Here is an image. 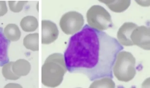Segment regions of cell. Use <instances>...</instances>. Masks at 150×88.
Masks as SVG:
<instances>
[{
  "label": "cell",
  "instance_id": "obj_9",
  "mask_svg": "<svg viewBox=\"0 0 150 88\" xmlns=\"http://www.w3.org/2000/svg\"><path fill=\"white\" fill-rule=\"evenodd\" d=\"M12 70L18 76H26L30 73L31 66L30 62L25 59H19L13 62Z\"/></svg>",
  "mask_w": 150,
  "mask_h": 88
},
{
  "label": "cell",
  "instance_id": "obj_8",
  "mask_svg": "<svg viewBox=\"0 0 150 88\" xmlns=\"http://www.w3.org/2000/svg\"><path fill=\"white\" fill-rule=\"evenodd\" d=\"M137 26L132 22H126L123 24L119 29L117 33V38L120 43L126 46H133L130 36L134 29Z\"/></svg>",
  "mask_w": 150,
  "mask_h": 88
},
{
  "label": "cell",
  "instance_id": "obj_14",
  "mask_svg": "<svg viewBox=\"0 0 150 88\" xmlns=\"http://www.w3.org/2000/svg\"><path fill=\"white\" fill-rule=\"evenodd\" d=\"M115 83L112 79L105 77L95 80L90 88H115Z\"/></svg>",
  "mask_w": 150,
  "mask_h": 88
},
{
  "label": "cell",
  "instance_id": "obj_6",
  "mask_svg": "<svg viewBox=\"0 0 150 88\" xmlns=\"http://www.w3.org/2000/svg\"><path fill=\"white\" fill-rule=\"evenodd\" d=\"M134 45L145 50H150V28L145 26H137L134 29L130 36Z\"/></svg>",
  "mask_w": 150,
  "mask_h": 88
},
{
  "label": "cell",
  "instance_id": "obj_7",
  "mask_svg": "<svg viewBox=\"0 0 150 88\" xmlns=\"http://www.w3.org/2000/svg\"><path fill=\"white\" fill-rule=\"evenodd\" d=\"M42 40L44 44H49L54 42L58 37L59 31L56 24L49 20L42 22Z\"/></svg>",
  "mask_w": 150,
  "mask_h": 88
},
{
  "label": "cell",
  "instance_id": "obj_12",
  "mask_svg": "<svg viewBox=\"0 0 150 88\" xmlns=\"http://www.w3.org/2000/svg\"><path fill=\"white\" fill-rule=\"evenodd\" d=\"M20 25L25 32H32L35 31L38 27V20L33 16H27L24 17L21 21Z\"/></svg>",
  "mask_w": 150,
  "mask_h": 88
},
{
  "label": "cell",
  "instance_id": "obj_2",
  "mask_svg": "<svg viewBox=\"0 0 150 88\" xmlns=\"http://www.w3.org/2000/svg\"><path fill=\"white\" fill-rule=\"evenodd\" d=\"M67 71L63 55L55 53L49 56L42 67V83L47 87H57Z\"/></svg>",
  "mask_w": 150,
  "mask_h": 88
},
{
  "label": "cell",
  "instance_id": "obj_4",
  "mask_svg": "<svg viewBox=\"0 0 150 88\" xmlns=\"http://www.w3.org/2000/svg\"><path fill=\"white\" fill-rule=\"evenodd\" d=\"M87 21L89 26L99 31H104L113 26L111 16L101 6H92L87 13Z\"/></svg>",
  "mask_w": 150,
  "mask_h": 88
},
{
  "label": "cell",
  "instance_id": "obj_5",
  "mask_svg": "<svg viewBox=\"0 0 150 88\" xmlns=\"http://www.w3.org/2000/svg\"><path fill=\"white\" fill-rule=\"evenodd\" d=\"M84 24L83 16L75 11L64 14L60 20L59 25L62 30L67 35H72L81 30Z\"/></svg>",
  "mask_w": 150,
  "mask_h": 88
},
{
  "label": "cell",
  "instance_id": "obj_1",
  "mask_svg": "<svg viewBox=\"0 0 150 88\" xmlns=\"http://www.w3.org/2000/svg\"><path fill=\"white\" fill-rule=\"evenodd\" d=\"M124 49L115 38L86 24L70 38L64 60L69 73L83 74L91 81L112 79L116 57Z\"/></svg>",
  "mask_w": 150,
  "mask_h": 88
},
{
  "label": "cell",
  "instance_id": "obj_10",
  "mask_svg": "<svg viewBox=\"0 0 150 88\" xmlns=\"http://www.w3.org/2000/svg\"><path fill=\"white\" fill-rule=\"evenodd\" d=\"M104 3L112 11L115 13H122L126 11L130 5L131 1H99Z\"/></svg>",
  "mask_w": 150,
  "mask_h": 88
},
{
  "label": "cell",
  "instance_id": "obj_16",
  "mask_svg": "<svg viewBox=\"0 0 150 88\" xmlns=\"http://www.w3.org/2000/svg\"><path fill=\"white\" fill-rule=\"evenodd\" d=\"M28 1H8V5L11 11L14 13H19L23 10L24 5Z\"/></svg>",
  "mask_w": 150,
  "mask_h": 88
},
{
  "label": "cell",
  "instance_id": "obj_18",
  "mask_svg": "<svg viewBox=\"0 0 150 88\" xmlns=\"http://www.w3.org/2000/svg\"><path fill=\"white\" fill-rule=\"evenodd\" d=\"M5 88H22L21 85L16 83H10L6 85Z\"/></svg>",
  "mask_w": 150,
  "mask_h": 88
},
{
  "label": "cell",
  "instance_id": "obj_3",
  "mask_svg": "<svg viewBox=\"0 0 150 88\" xmlns=\"http://www.w3.org/2000/svg\"><path fill=\"white\" fill-rule=\"evenodd\" d=\"M136 59L131 53L126 51L119 53L113 67L116 78L121 82H128L136 74Z\"/></svg>",
  "mask_w": 150,
  "mask_h": 88
},
{
  "label": "cell",
  "instance_id": "obj_15",
  "mask_svg": "<svg viewBox=\"0 0 150 88\" xmlns=\"http://www.w3.org/2000/svg\"><path fill=\"white\" fill-rule=\"evenodd\" d=\"M13 62L8 63L4 65L2 69V73L4 77L6 80H16L20 78V77L15 74L12 70Z\"/></svg>",
  "mask_w": 150,
  "mask_h": 88
},
{
  "label": "cell",
  "instance_id": "obj_13",
  "mask_svg": "<svg viewBox=\"0 0 150 88\" xmlns=\"http://www.w3.org/2000/svg\"><path fill=\"white\" fill-rule=\"evenodd\" d=\"M39 35L38 33L30 34L26 35L23 39V45L27 49L33 51L39 50Z\"/></svg>",
  "mask_w": 150,
  "mask_h": 88
},
{
  "label": "cell",
  "instance_id": "obj_17",
  "mask_svg": "<svg viewBox=\"0 0 150 88\" xmlns=\"http://www.w3.org/2000/svg\"><path fill=\"white\" fill-rule=\"evenodd\" d=\"M8 12V8L5 1H0V17L3 16Z\"/></svg>",
  "mask_w": 150,
  "mask_h": 88
},
{
  "label": "cell",
  "instance_id": "obj_11",
  "mask_svg": "<svg viewBox=\"0 0 150 88\" xmlns=\"http://www.w3.org/2000/svg\"><path fill=\"white\" fill-rule=\"evenodd\" d=\"M4 34L7 39L12 42H16L21 37V32L17 25L10 24L4 29Z\"/></svg>",
  "mask_w": 150,
  "mask_h": 88
}]
</instances>
